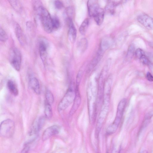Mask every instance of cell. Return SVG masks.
I'll use <instances>...</instances> for the list:
<instances>
[{
    "mask_svg": "<svg viewBox=\"0 0 153 153\" xmlns=\"http://www.w3.org/2000/svg\"><path fill=\"white\" fill-rule=\"evenodd\" d=\"M126 103V100L125 99H122L119 102L115 119L113 123L107 128L106 132L107 134H112L116 131L121 120Z\"/></svg>",
    "mask_w": 153,
    "mask_h": 153,
    "instance_id": "1",
    "label": "cell"
},
{
    "mask_svg": "<svg viewBox=\"0 0 153 153\" xmlns=\"http://www.w3.org/2000/svg\"><path fill=\"white\" fill-rule=\"evenodd\" d=\"M40 19L44 30L48 33H51L53 31L52 17L48 10L45 7L40 6L36 9Z\"/></svg>",
    "mask_w": 153,
    "mask_h": 153,
    "instance_id": "2",
    "label": "cell"
},
{
    "mask_svg": "<svg viewBox=\"0 0 153 153\" xmlns=\"http://www.w3.org/2000/svg\"><path fill=\"white\" fill-rule=\"evenodd\" d=\"M76 96L75 90L70 87L59 103L58 110L60 112L66 109L74 101Z\"/></svg>",
    "mask_w": 153,
    "mask_h": 153,
    "instance_id": "3",
    "label": "cell"
},
{
    "mask_svg": "<svg viewBox=\"0 0 153 153\" xmlns=\"http://www.w3.org/2000/svg\"><path fill=\"white\" fill-rule=\"evenodd\" d=\"M15 129L14 122L10 119L5 120L0 124V136L4 138H10L13 134Z\"/></svg>",
    "mask_w": 153,
    "mask_h": 153,
    "instance_id": "4",
    "label": "cell"
},
{
    "mask_svg": "<svg viewBox=\"0 0 153 153\" xmlns=\"http://www.w3.org/2000/svg\"><path fill=\"white\" fill-rule=\"evenodd\" d=\"M9 59L11 66L16 71H19L21 68L22 56L18 49L13 47L10 49Z\"/></svg>",
    "mask_w": 153,
    "mask_h": 153,
    "instance_id": "5",
    "label": "cell"
},
{
    "mask_svg": "<svg viewBox=\"0 0 153 153\" xmlns=\"http://www.w3.org/2000/svg\"><path fill=\"white\" fill-rule=\"evenodd\" d=\"M102 107L98 117L96 126V134L97 135L100 131L104 120L106 117L108 110V105L109 101H104Z\"/></svg>",
    "mask_w": 153,
    "mask_h": 153,
    "instance_id": "6",
    "label": "cell"
},
{
    "mask_svg": "<svg viewBox=\"0 0 153 153\" xmlns=\"http://www.w3.org/2000/svg\"><path fill=\"white\" fill-rule=\"evenodd\" d=\"M60 129V127L57 125H53L47 128L42 133V141H46L53 136L58 134Z\"/></svg>",
    "mask_w": 153,
    "mask_h": 153,
    "instance_id": "7",
    "label": "cell"
},
{
    "mask_svg": "<svg viewBox=\"0 0 153 153\" xmlns=\"http://www.w3.org/2000/svg\"><path fill=\"white\" fill-rule=\"evenodd\" d=\"M138 22L146 28L153 30V18L146 14H141L137 17Z\"/></svg>",
    "mask_w": 153,
    "mask_h": 153,
    "instance_id": "8",
    "label": "cell"
},
{
    "mask_svg": "<svg viewBox=\"0 0 153 153\" xmlns=\"http://www.w3.org/2000/svg\"><path fill=\"white\" fill-rule=\"evenodd\" d=\"M87 6L88 13L91 17H93L100 8L98 0H88Z\"/></svg>",
    "mask_w": 153,
    "mask_h": 153,
    "instance_id": "9",
    "label": "cell"
},
{
    "mask_svg": "<svg viewBox=\"0 0 153 153\" xmlns=\"http://www.w3.org/2000/svg\"><path fill=\"white\" fill-rule=\"evenodd\" d=\"M38 50L40 58L43 64H45L47 56L48 46L45 41L42 40L39 42Z\"/></svg>",
    "mask_w": 153,
    "mask_h": 153,
    "instance_id": "10",
    "label": "cell"
},
{
    "mask_svg": "<svg viewBox=\"0 0 153 153\" xmlns=\"http://www.w3.org/2000/svg\"><path fill=\"white\" fill-rule=\"evenodd\" d=\"M76 96L73 102L72 106L70 112L71 116L74 114L79 107L81 101V98L78 89V86H76L75 89Z\"/></svg>",
    "mask_w": 153,
    "mask_h": 153,
    "instance_id": "11",
    "label": "cell"
},
{
    "mask_svg": "<svg viewBox=\"0 0 153 153\" xmlns=\"http://www.w3.org/2000/svg\"><path fill=\"white\" fill-rule=\"evenodd\" d=\"M29 84L30 88L36 94H40V89L39 82L35 77L31 75L29 76Z\"/></svg>",
    "mask_w": 153,
    "mask_h": 153,
    "instance_id": "12",
    "label": "cell"
},
{
    "mask_svg": "<svg viewBox=\"0 0 153 153\" xmlns=\"http://www.w3.org/2000/svg\"><path fill=\"white\" fill-rule=\"evenodd\" d=\"M105 50L100 47L94 58L92 59L89 66V69L91 70L95 67L101 59Z\"/></svg>",
    "mask_w": 153,
    "mask_h": 153,
    "instance_id": "13",
    "label": "cell"
},
{
    "mask_svg": "<svg viewBox=\"0 0 153 153\" xmlns=\"http://www.w3.org/2000/svg\"><path fill=\"white\" fill-rule=\"evenodd\" d=\"M16 36L20 43L22 45H25L26 39L24 33L20 25L16 24L15 28Z\"/></svg>",
    "mask_w": 153,
    "mask_h": 153,
    "instance_id": "14",
    "label": "cell"
},
{
    "mask_svg": "<svg viewBox=\"0 0 153 153\" xmlns=\"http://www.w3.org/2000/svg\"><path fill=\"white\" fill-rule=\"evenodd\" d=\"M45 122V118L43 117H40L32 126L31 128L36 133L43 127Z\"/></svg>",
    "mask_w": 153,
    "mask_h": 153,
    "instance_id": "15",
    "label": "cell"
},
{
    "mask_svg": "<svg viewBox=\"0 0 153 153\" xmlns=\"http://www.w3.org/2000/svg\"><path fill=\"white\" fill-rule=\"evenodd\" d=\"M104 12L103 10L100 8L93 16L95 21L98 25L102 23L104 18Z\"/></svg>",
    "mask_w": 153,
    "mask_h": 153,
    "instance_id": "16",
    "label": "cell"
},
{
    "mask_svg": "<svg viewBox=\"0 0 153 153\" xmlns=\"http://www.w3.org/2000/svg\"><path fill=\"white\" fill-rule=\"evenodd\" d=\"M68 37L70 41L72 42L76 40V30L74 23L68 26Z\"/></svg>",
    "mask_w": 153,
    "mask_h": 153,
    "instance_id": "17",
    "label": "cell"
},
{
    "mask_svg": "<svg viewBox=\"0 0 153 153\" xmlns=\"http://www.w3.org/2000/svg\"><path fill=\"white\" fill-rule=\"evenodd\" d=\"M7 86L10 92L13 95L17 96L19 94V91L15 82L12 80H9L7 82Z\"/></svg>",
    "mask_w": 153,
    "mask_h": 153,
    "instance_id": "18",
    "label": "cell"
},
{
    "mask_svg": "<svg viewBox=\"0 0 153 153\" xmlns=\"http://www.w3.org/2000/svg\"><path fill=\"white\" fill-rule=\"evenodd\" d=\"M10 5L16 12H21L22 10V6L19 0H7Z\"/></svg>",
    "mask_w": 153,
    "mask_h": 153,
    "instance_id": "19",
    "label": "cell"
},
{
    "mask_svg": "<svg viewBox=\"0 0 153 153\" xmlns=\"http://www.w3.org/2000/svg\"><path fill=\"white\" fill-rule=\"evenodd\" d=\"M89 23V20L88 18L85 19L79 28V33L82 35H84L86 33Z\"/></svg>",
    "mask_w": 153,
    "mask_h": 153,
    "instance_id": "20",
    "label": "cell"
},
{
    "mask_svg": "<svg viewBox=\"0 0 153 153\" xmlns=\"http://www.w3.org/2000/svg\"><path fill=\"white\" fill-rule=\"evenodd\" d=\"M44 112L46 117L48 119H51L53 115L51 105L45 101V102Z\"/></svg>",
    "mask_w": 153,
    "mask_h": 153,
    "instance_id": "21",
    "label": "cell"
},
{
    "mask_svg": "<svg viewBox=\"0 0 153 153\" xmlns=\"http://www.w3.org/2000/svg\"><path fill=\"white\" fill-rule=\"evenodd\" d=\"M45 101L51 105L54 101V97L52 93L49 90H47L45 93Z\"/></svg>",
    "mask_w": 153,
    "mask_h": 153,
    "instance_id": "22",
    "label": "cell"
},
{
    "mask_svg": "<svg viewBox=\"0 0 153 153\" xmlns=\"http://www.w3.org/2000/svg\"><path fill=\"white\" fill-rule=\"evenodd\" d=\"M88 41L85 38L81 39L79 45V49L82 52H84L86 49L88 47Z\"/></svg>",
    "mask_w": 153,
    "mask_h": 153,
    "instance_id": "23",
    "label": "cell"
},
{
    "mask_svg": "<svg viewBox=\"0 0 153 153\" xmlns=\"http://www.w3.org/2000/svg\"><path fill=\"white\" fill-rule=\"evenodd\" d=\"M52 23L53 30L57 29L59 28L60 26V22L57 17L52 18Z\"/></svg>",
    "mask_w": 153,
    "mask_h": 153,
    "instance_id": "24",
    "label": "cell"
},
{
    "mask_svg": "<svg viewBox=\"0 0 153 153\" xmlns=\"http://www.w3.org/2000/svg\"><path fill=\"white\" fill-rule=\"evenodd\" d=\"M138 59L144 65H149L150 64V61L145 53L141 55Z\"/></svg>",
    "mask_w": 153,
    "mask_h": 153,
    "instance_id": "25",
    "label": "cell"
},
{
    "mask_svg": "<svg viewBox=\"0 0 153 153\" xmlns=\"http://www.w3.org/2000/svg\"><path fill=\"white\" fill-rule=\"evenodd\" d=\"M134 51V47L133 44H131L128 49L126 55L127 59H130L132 58Z\"/></svg>",
    "mask_w": 153,
    "mask_h": 153,
    "instance_id": "26",
    "label": "cell"
},
{
    "mask_svg": "<svg viewBox=\"0 0 153 153\" xmlns=\"http://www.w3.org/2000/svg\"><path fill=\"white\" fill-rule=\"evenodd\" d=\"M66 13L67 17L72 18L74 13V9L72 6L68 7L66 9Z\"/></svg>",
    "mask_w": 153,
    "mask_h": 153,
    "instance_id": "27",
    "label": "cell"
},
{
    "mask_svg": "<svg viewBox=\"0 0 153 153\" xmlns=\"http://www.w3.org/2000/svg\"><path fill=\"white\" fill-rule=\"evenodd\" d=\"M8 37L5 31L1 28L0 29V40L1 41L5 42L7 40Z\"/></svg>",
    "mask_w": 153,
    "mask_h": 153,
    "instance_id": "28",
    "label": "cell"
},
{
    "mask_svg": "<svg viewBox=\"0 0 153 153\" xmlns=\"http://www.w3.org/2000/svg\"><path fill=\"white\" fill-rule=\"evenodd\" d=\"M54 4L55 7L59 10L62 9L64 7L63 3L60 0H55L54 2Z\"/></svg>",
    "mask_w": 153,
    "mask_h": 153,
    "instance_id": "29",
    "label": "cell"
},
{
    "mask_svg": "<svg viewBox=\"0 0 153 153\" xmlns=\"http://www.w3.org/2000/svg\"><path fill=\"white\" fill-rule=\"evenodd\" d=\"M82 70H81L79 71L78 73L76 79V85H79L80 81L82 77Z\"/></svg>",
    "mask_w": 153,
    "mask_h": 153,
    "instance_id": "30",
    "label": "cell"
},
{
    "mask_svg": "<svg viewBox=\"0 0 153 153\" xmlns=\"http://www.w3.org/2000/svg\"><path fill=\"white\" fill-rule=\"evenodd\" d=\"M146 77L147 79L150 82H153V76L149 72L146 74Z\"/></svg>",
    "mask_w": 153,
    "mask_h": 153,
    "instance_id": "31",
    "label": "cell"
},
{
    "mask_svg": "<svg viewBox=\"0 0 153 153\" xmlns=\"http://www.w3.org/2000/svg\"><path fill=\"white\" fill-rule=\"evenodd\" d=\"M129 0H122V3H124L127 2Z\"/></svg>",
    "mask_w": 153,
    "mask_h": 153,
    "instance_id": "32",
    "label": "cell"
}]
</instances>
